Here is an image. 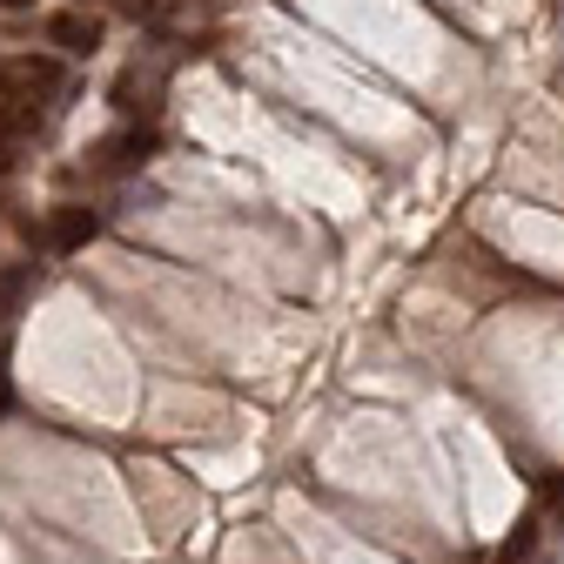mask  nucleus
<instances>
[{
	"label": "nucleus",
	"instance_id": "2",
	"mask_svg": "<svg viewBox=\"0 0 564 564\" xmlns=\"http://www.w3.org/2000/svg\"><path fill=\"white\" fill-rule=\"evenodd\" d=\"M95 229H101V216H95V208H82V202H67L61 216H54V249H82V242H88Z\"/></svg>",
	"mask_w": 564,
	"mask_h": 564
},
{
	"label": "nucleus",
	"instance_id": "4",
	"mask_svg": "<svg viewBox=\"0 0 564 564\" xmlns=\"http://www.w3.org/2000/svg\"><path fill=\"white\" fill-rule=\"evenodd\" d=\"M538 544H544V524H538V518H518V531L498 544V557H490V564H531Z\"/></svg>",
	"mask_w": 564,
	"mask_h": 564
},
{
	"label": "nucleus",
	"instance_id": "1",
	"mask_svg": "<svg viewBox=\"0 0 564 564\" xmlns=\"http://www.w3.org/2000/svg\"><path fill=\"white\" fill-rule=\"evenodd\" d=\"M155 149H162L155 128H121V134H108L101 149H95V169H101V175H134V169L155 162Z\"/></svg>",
	"mask_w": 564,
	"mask_h": 564
},
{
	"label": "nucleus",
	"instance_id": "3",
	"mask_svg": "<svg viewBox=\"0 0 564 564\" xmlns=\"http://www.w3.org/2000/svg\"><path fill=\"white\" fill-rule=\"evenodd\" d=\"M47 41H54L61 54H88V47L101 41V28L82 21V14H54V21H47Z\"/></svg>",
	"mask_w": 564,
	"mask_h": 564
}]
</instances>
